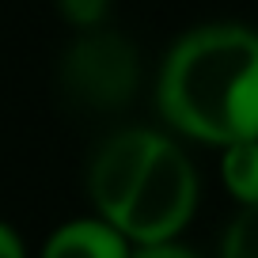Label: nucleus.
<instances>
[{"instance_id": "9", "label": "nucleus", "mask_w": 258, "mask_h": 258, "mask_svg": "<svg viewBox=\"0 0 258 258\" xmlns=\"http://www.w3.org/2000/svg\"><path fill=\"white\" fill-rule=\"evenodd\" d=\"M0 258H27V243L8 220H0Z\"/></svg>"}, {"instance_id": "1", "label": "nucleus", "mask_w": 258, "mask_h": 258, "mask_svg": "<svg viewBox=\"0 0 258 258\" xmlns=\"http://www.w3.org/2000/svg\"><path fill=\"white\" fill-rule=\"evenodd\" d=\"M156 110L182 141L224 148L258 137V31L205 23L167 49L156 76Z\"/></svg>"}, {"instance_id": "6", "label": "nucleus", "mask_w": 258, "mask_h": 258, "mask_svg": "<svg viewBox=\"0 0 258 258\" xmlns=\"http://www.w3.org/2000/svg\"><path fill=\"white\" fill-rule=\"evenodd\" d=\"M220 258H258V205H239L228 220Z\"/></svg>"}, {"instance_id": "4", "label": "nucleus", "mask_w": 258, "mask_h": 258, "mask_svg": "<svg viewBox=\"0 0 258 258\" xmlns=\"http://www.w3.org/2000/svg\"><path fill=\"white\" fill-rule=\"evenodd\" d=\"M133 243L99 213L64 220L49 232L38 258H129Z\"/></svg>"}, {"instance_id": "5", "label": "nucleus", "mask_w": 258, "mask_h": 258, "mask_svg": "<svg viewBox=\"0 0 258 258\" xmlns=\"http://www.w3.org/2000/svg\"><path fill=\"white\" fill-rule=\"evenodd\" d=\"M220 152V182L235 205H258V137L232 141Z\"/></svg>"}, {"instance_id": "8", "label": "nucleus", "mask_w": 258, "mask_h": 258, "mask_svg": "<svg viewBox=\"0 0 258 258\" xmlns=\"http://www.w3.org/2000/svg\"><path fill=\"white\" fill-rule=\"evenodd\" d=\"M129 258H198V254L178 239H160V243H133Z\"/></svg>"}, {"instance_id": "7", "label": "nucleus", "mask_w": 258, "mask_h": 258, "mask_svg": "<svg viewBox=\"0 0 258 258\" xmlns=\"http://www.w3.org/2000/svg\"><path fill=\"white\" fill-rule=\"evenodd\" d=\"M57 12L73 31H91L103 27L110 16V0H57Z\"/></svg>"}, {"instance_id": "3", "label": "nucleus", "mask_w": 258, "mask_h": 258, "mask_svg": "<svg viewBox=\"0 0 258 258\" xmlns=\"http://www.w3.org/2000/svg\"><path fill=\"white\" fill-rule=\"evenodd\" d=\"M61 88L88 110H118L141 88V53L121 31H76L61 57Z\"/></svg>"}, {"instance_id": "2", "label": "nucleus", "mask_w": 258, "mask_h": 258, "mask_svg": "<svg viewBox=\"0 0 258 258\" xmlns=\"http://www.w3.org/2000/svg\"><path fill=\"white\" fill-rule=\"evenodd\" d=\"M88 198L129 243H160L190 228L202 182L171 133L118 129L88 163Z\"/></svg>"}]
</instances>
